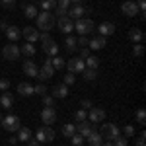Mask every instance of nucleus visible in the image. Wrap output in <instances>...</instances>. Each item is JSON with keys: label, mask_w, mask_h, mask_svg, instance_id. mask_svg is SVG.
I'll use <instances>...</instances> for the list:
<instances>
[{"label": "nucleus", "mask_w": 146, "mask_h": 146, "mask_svg": "<svg viewBox=\"0 0 146 146\" xmlns=\"http://www.w3.org/2000/svg\"><path fill=\"white\" fill-rule=\"evenodd\" d=\"M43 103H45V107H53V105H55V98H53V96H43Z\"/></svg>", "instance_id": "obj_42"}, {"label": "nucleus", "mask_w": 146, "mask_h": 146, "mask_svg": "<svg viewBox=\"0 0 146 146\" xmlns=\"http://www.w3.org/2000/svg\"><path fill=\"white\" fill-rule=\"evenodd\" d=\"M0 103H2L4 109H12V105H14V96L10 94V90L4 92V94L0 96Z\"/></svg>", "instance_id": "obj_24"}, {"label": "nucleus", "mask_w": 146, "mask_h": 146, "mask_svg": "<svg viewBox=\"0 0 146 146\" xmlns=\"http://www.w3.org/2000/svg\"><path fill=\"white\" fill-rule=\"evenodd\" d=\"M18 94H20V96H25V98H27V96H33V86L27 84V82H22V84L18 86Z\"/></svg>", "instance_id": "obj_25"}, {"label": "nucleus", "mask_w": 146, "mask_h": 146, "mask_svg": "<svg viewBox=\"0 0 146 146\" xmlns=\"http://www.w3.org/2000/svg\"><path fill=\"white\" fill-rule=\"evenodd\" d=\"M22 37H25L27 43H35V41H39V29L31 27V25H25L22 29Z\"/></svg>", "instance_id": "obj_10"}, {"label": "nucleus", "mask_w": 146, "mask_h": 146, "mask_svg": "<svg viewBox=\"0 0 146 146\" xmlns=\"http://www.w3.org/2000/svg\"><path fill=\"white\" fill-rule=\"evenodd\" d=\"M68 96V86L66 84H58L53 88V98L55 100H62V98H66Z\"/></svg>", "instance_id": "obj_22"}, {"label": "nucleus", "mask_w": 146, "mask_h": 146, "mask_svg": "<svg viewBox=\"0 0 146 146\" xmlns=\"http://www.w3.org/2000/svg\"><path fill=\"white\" fill-rule=\"evenodd\" d=\"M51 64H53V68H55V70H60V68H64V64H66V62H64L60 56L56 55V56H51Z\"/></svg>", "instance_id": "obj_33"}, {"label": "nucleus", "mask_w": 146, "mask_h": 146, "mask_svg": "<svg viewBox=\"0 0 146 146\" xmlns=\"http://www.w3.org/2000/svg\"><path fill=\"white\" fill-rule=\"evenodd\" d=\"M33 94H37V96H45L47 94V86L45 84H37V86H33Z\"/></svg>", "instance_id": "obj_39"}, {"label": "nucleus", "mask_w": 146, "mask_h": 146, "mask_svg": "<svg viewBox=\"0 0 146 146\" xmlns=\"http://www.w3.org/2000/svg\"><path fill=\"white\" fill-rule=\"evenodd\" d=\"M86 140H88V144H90V146H101V144H103V138H101V135H100L98 129L92 131L90 135L86 136Z\"/></svg>", "instance_id": "obj_21"}, {"label": "nucleus", "mask_w": 146, "mask_h": 146, "mask_svg": "<svg viewBox=\"0 0 146 146\" xmlns=\"http://www.w3.org/2000/svg\"><path fill=\"white\" fill-rule=\"evenodd\" d=\"M84 62L88 64V68H94V70H98V66H100V58L96 55H88L84 58Z\"/></svg>", "instance_id": "obj_30"}, {"label": "nucleus", "mask_w": 146, "mask_h": 146, "mask_svg": "<svg viewBox=\"0 0 146 146\" xmlns=\"http://www.w3.org/2000/svg\"><path fill=\"white\" fill-rule=\"evenodd\" d=\"M74 29H76L80 35H88V33H92V31L96 29V23L92 22V20L80 18V20H76V22H74Z\"/></svg>", "instance_id": "obj_6"}, {"label": "nucleus", "mask_w": 146, "mask_h": 146, "mask_svg": "<svg viewBox=\"0 0 146 146\" xmlns=\"http://www.w3.org/2000/svg\"><path fill=\"white\" fill-rule=\"evenodd\" d=\"M82 74H84V80L86 82H94V80L98 78V70H94V68H86Z\"/></svg>", "instance_id": "obj_31"}, {"label": "nucleus", "mask_w": 146, "mask_h": 146, "mask_svg": "<svg viewBox=\"0 0 146 146\" xmlns=\"http://www.w3.org/2000/svg\"><path fill=\"white\" fill-rule=\"evenodd\" d=\"M31 2H35V0H31Z\"/></svg>", "instance_id": "obj_56"}, {"label": "nucleus", "mask_w": 146, "mask_h": 146, "mask_svg": "<svg viewBox=\"0 0 146 146\" xmlns=\"http://www.w3.org/2000/svg\"><path fill=\"white\" fill-rule=\"evenodd\" d=\"M80 105H82L84 111H90V109H92V101L90 100H82V101H80Z\"/></svg>", "instance_id": "obj_49"}, {"label": "nucleus", "mask_w": 146, "mask_h": 146, "mask_svg": "<svg viewBox=\"0 0 146 146\" xmlns=\"http://www.w3.org/2000/svg\"><path fill=\"white\" fill-rule=\"evenodd\" d=\"M37 27H41V31H51L56 25V18L53 16V12H41L37 14Z\"/></svg>", "instance_id": "obj_1"}, {"label": "nucleus", "mask_w": 146, "mask_h": 146, "mask_svg": "<svg viewBox=\"0 0 146 146\" xmlns=\"http://www.w3.org/2000/svg\"><path fill=\"white\" fill-rule=\"evenodd\" d=\"M113 144H115V146H127V138L119 135L117 138H115V140H113Z\"/></svg>", "instance_id": "obj_44"}, {"label": "nucleus", "mask_w": 146, "mask_h": 146, "mask_svg": "<svg viewBox=\"0 0 146 146\" xmlns=\"http://www.w3.org/2000/svg\"><path fill=\"white\" fill-rule=\"evenodd\" d=\"M123 133H125V138L135 136V127H133V125H125V127H123Z\"/></svg>", "instance_id": "obj_40"}, {"label": "nucleus", "mask_w": 146, "mask_h": 146, "mask_svg": "<svg viewBox=\"0 0 146 146\" xmlns=\"http://www.w3.org/2000/svg\"><path fill=\"white\" fill-rule=\"evenodd\" d=\"M76 45L78 47H88V37H86V35H80V39H76Z\"/></svg>", "instance_id": "obj_46"}, {"label": "nucleus", "mask_w": 146, "mask_h": 146, "mask_svg": "<svg viewBox=\"0 0 146 146\" xmlns=\"http://www.w3.org/2000/svg\"><path fill=\"white\" fill-rule=\"evenodd\" d=\"M64 47H66V51H68V53H74V51L78 49V45H76V37L68 35L66 39H64Z\"/></svg>", "instance_id": "obj_29"}, {"label": "nucleus", "mask_w": 146, "mask_h": 146, "mask_svg": "<svg viewBox=\"0 0 146 146\" xmlns=\"http://www.w3.org/2000/svg\"><path fill=\"white\" fill-rule=\"evenodd\" d=\"M43 51H45L47 56H56L58 55V45H56V41H53V39L45 41V43H43Z\"/></svg>", "instance_id": "obj_18"}, {"label": "nucleus", "mask_w": 146, "mask_h": 146, "mask_svg": "<svg viewBox=\"0 0 146 146\" xmlns=\"http://www.w3.org/2000/svg\"><path fill=\"white\" fill-rule=\"evenodd\" d=\"M0 90H2V92L10 90V80H8V78H0Z\"/></svg>", "instance_id": "obj_43"}, {"label": "nucleus", "mask_w": 146, "mask_h": 146, "mask_svg": "<svg viewBox=\"0 0 146 146\" xmlns=\"http://www.w3.org/2000/svg\"><path fill=\"white\" fill-rule=\"evenodd\" d=\"M58 31H62V33H66V35H70L72 31H74V22L70 20V18H58L56 20V25H55Z\"/></svg>", "instance_id": "obj_9"}, {"label": "nucleus", "mask_w": 146, "mask_h": 146, "mask_svg": "<svg viewBox=\"0 0 146 146\" xmlns=\"http://www.w3.org/2000/svg\"><path fill=\"white\" fill-rule=\"evenodd\" d=\"M35 140H37L39 144H43V142H53V140H55V131H53L49 125H45V127H41V129L35 133Z\"/></svg>", "instance_id": "obj_5"}, {"label": "nucleus", "mask_w": 146, "mask_h": 146, "mask_svg": "<svg viewBox=\"0 0 146 146\" xmlns=\"http://www.w3.org/2000/svg\"><path fill=\"white\" fill-rule=\"evenodd\" d=\"M82 0H70V4H80Z\"/></svg>", "instance_id": "obj_54"}, {"label": "nucleus", "mask_w": 146, "mask_h": 146, "mask_svg": "<svg viewBox=\"0 0 146 146\" xmlns=\"http://www.w3.org/2000/svg\"><path fill=\"white\" fill-rule=\"evenodd\" d=\"M92 131H96V125L88 123V119H86V121H80V123L76 125V133H78V135H82L84 138L90 135Z\"/></svg>", "instance_id": "obj_15"}, {"label": "nucleus", "mask_w": 146, "mask_h": 146, "mask_svg": "<svg viewBox=\"0 0 146 146\" xmlns=\"http://www.w3.org/2000/svg\"><path fill=\"white\" fill-rule=\"evenodd\" d=\"M101 146H115V144H113V140H107V142H103Z\"/></svg>", "instance_id": "obj_53"}, {"label": "nucleus", "mask_w": 146, "mask_h": 146, "mask_svg": "<svg viewBox=\"0 0 146 146\" xmlns=\"http://www.w3.org/2000/svg\"><path fill=\"white\" fill-rule=\"evenodd\" d=\"M74 82H76V76H74L72 72H68V74H64V84H66V86H72Z\"/></svg>", "instance_id": "obj_41"}, {"label": "nucleus", "mask_w": 146, "mask_h": 146, "mask_svg": "<svg viewBox=\"0 0 146 146\" xmlns=\"http://www.w3.org/2000/svg\"><path fill=\"white\" fill-rule=\"evenodd\" d=\"M41 121H43L45 125H49V127L55 123V121H56V111H55V107H45V109L41 111Z\"/></svg>", "instance_id": "obj_14"}, {"label": "nucleus", "mask_w": 146, "mask_h": 146, "mask_svg": "<svg viewBox=\"0 0 146 146\" xmlns=\"http://www.w3.org/2000/svg\"><path fill=\"white\" fill-rule=\"evenodd\" d=\"M98 31H100L101 37L113 35V33H115V23H111V22H101V23H100V27H98Z\"/></svg>", "instance_id": "obj_20"}, {"label": "nucleus", "mask_w": 146, "mask_h": 146, "mask_svg": "<svg viewBox=\"0 0 146 146\" xmlns=\"http://www.w3.org/2000/svg\"><path fill=\"white\" fill-rule=\"evenodd\" d=\"M88 119H90L94 125L101 123V121L105 119V109H103V107H92L90 111H88Z\"/></svg>", "instance_id": "obj_11"}, {"label": "nucleus", "mask_w": 146, "mask_h": 146, "mask_svg": "<svg viewBox=\"0 0 146 146\" xmlns=\"http://www.w3.org/2000/svg\"><path fill=\"white\" fill-rule=\"evenodd\" d=\"M129 39H131L133 43H142V39H144V33H142L138 27H131V29H129Z\"/></svg>", "instance_id": "obj_23"}, {"label": "nucleus", "mask_w": 146, "mask_h": 146, "mask_svg": "<svg viewBox=\"0 0 146 146\" xmlns=\"http://www.w3.org/2000/svg\"><path fill=\"white\" fill-rule=\"evenodd\" d=\"M31 136H33V133H31L27 127H25V129H23V127H20V131H18V136H16V138H18L20 142H27Z\"/></svg>", "instance_id": "obj_26"}, {"label": "nucleus", "mask_w": 146, "mask_h": 146, "mask_svg": "<svg viewBox=\"0 0 146 146\" xmlns=\"http://www.w3.org/2000/svg\"><path fill=\"white\" fill-rule=\"evenodd\" d=\"M136 123L138 125H146V111L144 109H142V107H140V109H136Z\"/></svg>", "instance_id": "obj_35"}, {"label": "nucleus", "mask_w": 146, "mask_h": 146, "mask_svg": "<svg viewBox=\"0 0 146 146\" xmlns=\"http://www.w3.org/2000/svg\"><path fill=\"white\" fill-rule=\"evenodd\" d=\"M22 68H23V72H25V76H29V78H37V72H39V66L35 64L33 60H25Z\"/></svg>", "instance_id": "obj_16"}, {"label": "nucleus", "mask_w": 146, "mask_h": 146, "mask_svg": "<svg viewBox=\"0 0 146 146\" xmlns=\"http://www.w3.org/2000/svg\"><path fill=\"white\" fill-rule=\"evenodd\" d=\"M70 140H72V144H74V146H82V144H84V140H86V138H84L82 135H78V133H74V135L70 136Z\"/></svg>", "instance_id": "obj_37"}, {"label": "nucleus", "mask_w": 146, "mask_h": 146, "mask_svg": "<svg viewBox=\"0 0 146 146\" xmlns=\"http://www.w3.org/2000/svg\"><path fill=\"white\" fill-rule=\"evenodd\" d=\"M74 119H76V121H86V119H88V111H84V109H78V111L74 113Z\"/></svg>", "instance_id": "obj_38"}, {"label": "nucleus", "mask_w": 146, "mask_h": 146, "mask_svg": "<svg viewBox=\"0 0 146 146\" xmlns=\"http://www.w3.org/2000/svg\"><path fill=\"white\" fill-rule=\"evenodd\" d=\"M136 6H138V12H140V16L144 18V10H146V0H138V2H136Z\"/></svg>", "instance_id": "obj_45"}, {"label": "nucleus", "mask_w": 146, "mask_h": 146, "mask_svg": "<svg viewBox=\"0 0 146 146\" xmlns=\"http://www.w3.org/2000/svg\"><path fill=\"white\" fill-rule=\"evenodd\" d=\"M0 121H2V113H0Z\"/></svg>", "instance_id": "obj_55"}, {"label": "nucleus", "mask_w": 146, "mask_h": 146, "mask_svg": "<svg viewBox=\"0 0 146 146\" xmlns=\"http://www.w3.org/2000/svg\"><path fill=\"white\" fill-rule=\"evenodd\" d=\"M2 8H14L16 6V0H0Z\"/></svg>", "instance_id": "obj_47"}, {"label": "nucleus", "mask_w": 146, "mask_h": 146, "mask_svg": "<svg viewBox=\"0 0 146 146\" xmlns=\"http://www.w3.org/2000/svg\"><path fill=\"white\" fill-rule=\"evenodd\" d=\"M88 55H90V49H88V47H82V51H80V58H86Z\"/></svg>", "instance_id": "obj_51"}, {"label": "nucleus", "mask_w": 146, "mask_h": 146, "mask_svg": "<svg viewBox=\"0 0 146 146\" xmlns=\"http://www.w3.org/2000/svg\"><path fill=\"white\" fill-rule=\"evenodd\" d=\"M4 33H6V37L10 39L12 43H16V41L22 37V29H20V27H16V25H8V27L4 29Z\"/></svg>", "instance_id": "obj_17"}, {"label": "nucleus", "mask_w": 146, "mask_h": 146, "mask_svg": "<svg viewBox=\"0 0 146 146\" xmlns=\"http://www.w3.org/2000/svg\"><path fill=\"white\" fill-rule=\"evenodd\" d=\"M56 6H58V8L68 10V8H70V0H56Z\"/></svg>", "instance_id": "obj_48"}, {"label": "nucleus", "mask_w": 146, "mask_h": 146, "mask_svg": "<svg viewBox=\"0 0 146 146\" xmlns=\"http://www.w3.org/2000/svg\"><path fill=\"white\" fill-rule=\"evenodd\" d=\"M105 45H107V41H105V37H101V35L94 37L92 41H88V49H90V51H100V49H103Z\"/></svg>", "instance_id": "obj_19"}, {"label": "nucleus", "mask_w": 146, "mask_h": 146, "mask_svg": "<svg viewBox=\"0 0 146 146\" xmlns=\"http://www.w3.org/2000/svg\"><path fill=\"white\" fill-rule=\"evenodd\" d=\"M100 135H101V138H103V140H115V138L121 135V133H119V127H117L115 123H103Z\"/></svg>", "instance_id": "obj_2"}, {"label": "nucleus", "mask_w": 146, "mask_h": 146, "mask_svg": "<svg viewBox=\"0 0 146 146\" xmlns=\"http://www.w3.org/2000/svg\"><path fill=\"white\" fill-rule=\"evenodd\" d=\"M23 16H25L27 20L37 18V6H35V4H27V6H23Z\"/></svg>", "instance_id": "obj_27"}, {"label": "nucleus", "mask_w": 146, "mask_h": 146, "mask_svg": "<svg viewBox=\"0 0 146 146\" xmlns=\"http://www.w3.org/2000/svg\"><path fill=\"white\" fill-rule=\"evenodd\" d=\"M20 53H23L25 56H33L35 53H37V49H35L33 43H27V41H25V43L22 45V49H20Z\"/></svg>", "instance_id": "obj_28"}, {"label": "nucleus", "mask_w": 146, "mask_h": 146, "mask_svg": "<svg viewBox=\"0 0 146 146\" xmlns=\"http://www.w3.org/2000/svg\"><path fill=\"white\" fill-rule=\"evenodd\" d=\"M27 142H29V146H39V142H37V140H35V138H29V140H27Z\"/></svg>", "instance_id": "obj_52"}, {"label": "nucleus", "mask_w": 146, "mask_h": 146, "mask_svg": "<svg viewBox=\"0 0 146 146\" xmlns=\"http://www.w3.org/2000/svg\"><path fill=\"white\" fill-rule=\"evenodd\" d=\"M64 66H66L68 72H72V74H82V72L86 70V62H84V58H80V56H72V58L66 60Z\"/></svg>", "instance_id": "obj_4"}, {"label": "nucleus", "mask_w": 146, "mask_h": 146, "mask_svg": "<svg viewBox=\"0 0 146 146\" xmlns=\"http://www.w3.org/2000/svg\"><path fill=\"white\" fill-rule=\"evenodd\" d=\"M56 8V0H41V10L43 12H51Z\"/></svg>", "instance_id": "obj_32"}, {"label": "nucleus", "mask_w": 146, "mask_h": 146, "mask_svg": "<svg viewBox=\"0 0 146 146\" xmlns=\"http://www.w3.org/2000/svg\"><path fill=\"white\" fill-rule=\"evenodd\" d=\"M0 125H2L8 133H16V131H20L22 121H20V117H18V115H8V117H2Z\"/></svg>", "instance_id": "obj_3"}, {"label": "nucleus", "mask_w": 146, "mask_h": 146, "mask_svg": "<svg viewBox=\"0 0 146 146\" xmlns=\"http://www.w3.org/2000/svg\"><path fill=\"white\" fill-rule=\"evenodd\" d=\"M121 12H123L127 18H135L136 14H138V6H136L135 0H127V2H123V6H121Z\"/></svg>", "instance_id": "obj_13"}, {"label": "nucleus", "mask_w": 146, "mask_h": 146, "mask_svg": "<svg viewBox=\"0 0 146 146\" xmlns=\"http://www.w3.org/2000/svg\"><path fill=\"white\" fill-rule=\"evenodd\" d=\"M133 55H135L136 58H140V56L144 55V45H142V43H135V47H133Z\"/></svg>", "instance_id": "obj_36"}, {"label": "nucleus", "mask_w": 146, "mask_h": 146, "mask_svg": "<svg viewBox=\"0 0 146 146\" xmlns=\"http://www.w3.org/2000/svg\"><path fill=\"white\" fill-rule=\"evenodd\" d=\"M2 56L6 60H18L20 58V47L16 43H8V45L2 49Z\"/></svg>", "instance_id": "obj_8"}, {"label": "nucleus", "mask_w": 146, "mask_h": 146, "mask_svg": "<svg viewBox=\"0 0 146 146\" xmlns=\"http://www.w3.org/2000/svg\"><path fill=\"white\" fill-rule=\"evenodd\" d=\"M144 138H146V133L142 131V133L138 135V138H136V146H146L144 144Z\"/></svg>", "instance_id": "obj_50"}, {"label": "nucleus", "mask_w": 146, "mask_h": 146, "mask_svg": "<svg viewBox=\"0 0 146 146\" xmlns=\"http://www.w3.org/2000/svg\"><path fill=\"white\" fill-rule=\"evenodd\" d=\"M84 12H88L82 4H74L72 8H68L66 12V18H70L72 22H76V20H80V18H84Z\"/></svg>", "instance_id": "obj_12"}, {"label": "nucleus", "mask_w": 146, "mask_h": 146, "mask_svg": "<svg viewBox=\"0 0 146 146\" xmlns=\"http://www.w3.org/2000/svg\"><path fill=\"white\" fill-rule=\"evenodd\" d=\"M55 74V68H53V64H51V56L47 58L45 62H43V66L39 68V72H37V78L41 80V82H45V80H49L51 76Z\"/></svg>", "instance_id": "obj_7"}, {"label": "nucleus", "mask_w": 146, "mask_h": 146, "mask_svg": "<svg viewBox=\"0 0 146 146\" xmlns=\"http://www.w3.org/2000/svg\"><path fill=\"white\" fill-rule=\"evenodd\" d=\"M74 133H76V125L66 123L64 127H62V135H64V136H68V138H70V136L74 135Z\"/></svg>", "instance_id": "obj_34"}]
</instances>
